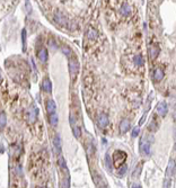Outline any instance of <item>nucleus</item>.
<instances>
[{
  "label": "nucleus",
  "mask_w": 176,
  "mask_h": 188,
  "mask_svg": "<svg viewBox=\"0 0 176 188\" xmlns=\"http://www.w3.org/2000/svg\"><path fill=\"white\" fill-rule=\"evenodd\" d=\"M61 51L65 53V55H66L68 59H72L73 52H72V50L68 46V45H62V46H61Z\"/></svg>",
  "instance_id": "19"
},
{
  "label": "nucleus",
  "mask_w": 176,
  "mask_h": 188,
  "mask_svg": "<svg viewBox=\"0 0 176 188\" xmlns=\"http://www.w3.org/2000/svg\"><path fill=\"white\" fill-rule=\"evenodd\" d=\"M26 119H27V122L29 123V124H33V123H35V120H36V118H37V108L35 107V106H32V107H29L28 109H27V112H26Z\"/></svg>",
  "instance_id": "4"
},
{
  "label": "nucleus",
  "mask_w": 176,
  "mask_h": 188,
  "mask_svg": "<svg viewBox=\"0 0 176 188\" xmlns=\"http://www.w3.org/2000/svg\"><path fill=\"white\" fill-rule=\"evenodd\" d=\"M138 134H139V127H134V130H133V132H132V136H133V138H137Z\"/></svg>",
  "instance_id": "27"
},
{
  "label": "nucleus",
  "mask_w": 176,
  "mask_h": 188,
  "mask_svg": "<svg viewBox=\"0 0 176 188\" xmlns=\"http://www.w3.org/2000/svg\"><path fill=\"white\" fill-rule=\"evenodd\" d=\"M45 108H46V112L51 115V114H54L55 113V109H57V105L52 100V99H49L45 104Z\"/></svg>",
  "instance_id": "12"
},
{
  "label": "nucleus",
  "mask_w": 176,
  "mask_h": 188,
  "mask_svg": "<svg viewBox=\"0 0 176 188\" xmlns=\"http://www.w3.org/2000/svg\"><path fill=\"white\" fill-rule=\"evenodd\" d=\"M154 142V138L153 135H143L140 140V144H139V151L140 154L142 157H148L151 152V143Z\"/></svg>",
  "instance_id": "1"
},
{
  "label": "nucleus",
  "mask_w": 176,
  "mask_h": 188,
  "mask_svg": "<svg viewBox=\"0 0 176 188\" xmlns=\"http://www.w3.org/2000/svg\"><path fill=\"white\" fill-rule=\"evenodd\" d=\"M164 75H165V73H164V70L161 68H156L154 72H153V78H154V80L156 82L161 81L164 79Z\"/></svg>",
  "instance_id": "11"
},
{
  "label": "nucleus",
  "mask_w": 176,
  "mask_h": 188,
  "mask_svg": "<svg viewBox=\"0 0 176 188\" xmlns=\"http://www.w3.org/2000/svg\"><path fill=\"white\" fill-rule=\"evenodd\" d=\"M159 52H160L159 46L156 45V44H153L151 46L149 47V56H150V59H151V60H155V59L158 56Z\"/></svg>",
  "instance_id": "13"
},
{
  "label": "nucleus",
  "mask_w": 176,
  "mask_h": 188,
  "mask_svg": "<svg viewBox=\"0 0 176 188\" xmlns=\"http://www.w3.org/2000/svg\"><path fill=\"white\" fill-rule=\"evenodd\" d=\"M6 122H7L6 114L5 113H1V118H0V126H1V128H3L6 126Z\"/></svg>",
  "instance_id": "24"
},
{
  "label": "nucleus",
  "mask_w": 176,
  "mask_h": 188,
  "mask_svg": "<svg viewBox=\"0 0 176 188\" xmlns=\"http://www.w3.org/2000/svg\"><path fill=\"white\" fill-rule=\"evenodd\" d=\"M127 159H128V154L124 151H121V150H115L114 151V153H113V165L116 169L122 168L125 164Z\"/></svg>",
  "instance_id": "2"
},
{
  "label": "nucleus",
  "mask_w": 176,
  "mask_h": 188,
  "mask_svg": "<svg viewBox=\"0 0 176 188\" xmlns=\"http://www.w3.org/2000/svg\"><path fill=\"white\" fill-rule=\"evenodd\" d=\"M72 133H73L76 139H79L80 135H81V131H80V128L77 125H72Z\"/></svg>",
  "instance_id": "22"
},
{
  "label": "nucleus",
  "mask_w": 176,
  "mask_h": 188,
  "mask_svg": "<svg viewBox=\"0 0 176 188\" xmlns=\"http://www.w3.org/2000/svg\"><path fill=\"white\" fill-rule=\"evenodd\" d=\"M37 58H39V60H40L42 63H45V62L47 61V50H46L45 47H42V48L39 51Z\"/></svg>",
  "instance_id": "15"
},
{
  "label": "nucleus",
  "mask_w": 176,
  "mask_h": 188,
  "mask_svg": "<svg viewBox=\"0 0 176 188\" xmlns=\"http://www.w3.org/2000/svg\"><path fill=\"white\" fill-rule=\"evenodd\" d=\"M157 113L161 116V117H165L167 115V112H168V106L165 101H160L157 104Z\"/></svg>",
  "instance_id": "7"
},
{
  "label": "nucleus",
  "mask_w": 176,
  "mask_h": 188,
  "mask_svg": "<svg viewBox=\"0 0 176 188\" xmlns=\"http://www.w3.org/2000/svg\"><path fill=\"white\" fill-rule=\"evenodd\" d=\"M148 130L151 132H156L158 130V122L156 120V118H153V120L150 122V124L148 126Z\"/></svg>",
  "instance_id": "21"
},
{
  "label": "nucleus",
  "mask_w": 176,
  "mask_h": 188,
  "mask_svg": "<svg viewBox=\"0 0 176 188\" xmlns=\"http://www.w3.org/2000/svg\"><path fill=\"white\" fill-rule=\"evenodd\" d=\"M176 172V160L175 159H171L168 165H167V169H166V176L167 177H172L174 176Z\"/></svg>",
  "instance_id": "8"
},
{
  "label": "nucleus",
  "mask_w": 176,
  "mask_h": 188,
  "mask_svg": "<svg viewBox=\"0 0 176 188\" xmlns=\"http://www.w3.org/2000/svg\"><path fill=\"white\" fill-rule=\"evenodd\" d=\"M54 19H55V22L59 24L60 26H65V27H68V26H69V22H68L66 16H65L62 13H57L55 16H54Z\"/></svg>",
  "instance_id": "9"
},
{
  "label": "nucleus",
  "mask_w": 176,
  "mask_h": 188,
  "mask_svg": "<svg viewBox=\"0 0 176 188\" xmlns=\"http://www.w3.org/2000/svg\"><path fill=\"white\" fill-rule=\"evenodd\" d=\"M58 120H59V118H58V115H57L55 113L50 115V117H49V122H50L51 126H57V125H58Z\"/></svg>",
  "instance_id": "20"
},
{
  "label": "nucleus",
  "mask_w": 176,
  "mask_h": 188,
  "mask_svg": "<svg viewBox=\"0 0 176 188\" xmlns=\"http://www.w3.org/2000/svg\"><path fill=\"white\" fill-rule=\"evenodd\" d=\"M173 117H174V120L176 122V114H174V115H173Z\"/></svg>",
  "instance_id": "30"
},
{
  "label": "nucleus",
  "mask_w": 176,
  "mask_h": 188,
  "mask_svg": "<svg viewBox=\"0 0 176 188\" xmlns=\"http://www.w3.org/2000/svg\"><path fill=\"white\" fill-rule=\"evenodd\" d=\"M120 171H121V173H120V177H122V176L125 173V171H127V167H125V165H123V167H122V169H121Z\"/></svg>",
  "instance_id": "28"
},
{
  "label": "nucleus",
  "mask_w": 176,
  "mask_h": 188,
  "mask_svg": "<svg viewBox=\"0 0 176 188\" xmlns=\"http://www.w3.org/2000/svg\"><path fill=\"white\" fill-rule=\"evenodd\" d=\"M130 128V122L128 119H123L120 123V132L121 133H127Z\"/></svg>",
  "instance_id": "17"
},
{
  "label": "nucleus",
  "mask_w": 176,
  "mask_h": 188,
  "mask_svg": "<svg viewBox=\"0 0 176 188\" xmlns=\"http://www.w3.org/2000/svg\"><path fill=\"white\" fill-rule=\"evenodd\" d=\"M86 37H87L89 41H95L97 37H98V32L96 28L89 26L86 30Z\"/></svg>",
  "instance_id": "10"
},
{
  "label": "nucleus",
  "mask_w": 176,
  "mask_h": 188,
  "mask_svg": "<svg viewBox=\"0 0 176 188\" xmlns=\"http://www.w3.org/2000/svg\"><path fill=\"white\" fill-rule=\"evenodd\" d=\"M42 89H43L45 93H51L52 91V83L50 81V79L45 78L42 82Z\"/></svg>",
  "instance_id": "18"
},
{
  "label": "nucleus",
  "mask_w": 176,
  "mask_h": 188,
  "mask_svg": "<svg viewBox=\"0 0 176 188\" xmlns=\"http://www.w3.org/2000/svg\"><path fill=\"white\" fill-rule=\"evenodd\" d=\"M132 62L135 67H142L145 61H143V56L141 54H135L133 58H132Z\"/></svg>",
  "instance_id": "14"
},
{
  "label": "nucleus",
  "mask_w": 176,
  "mask_h": 188,
  "mask_svg": "<svg viewBox=\"0 0 176 188\" xmlns=\"http://www.w3.org/2000/svg\"><path fill=\"white\" fill-rule=\"evenodd\" d=\"M69 71H70V75H71V79L75 80L78 72H79V63L76 59H69Z\"/></svg>",
  "instance_id": "3"
},
{
  "label": "nucleus",
  "mask_w": 176,
  "mask_h": 188,
  "mask_svg": "<svg viewBox=\"0 0 176 188\" xmlns=\"http://www.w3.org/2000/svg\"><path fill=\"white\" fill-rule=\"evenodd\" d=\"M97 124H98V126L101 128H106L107 125H109V117H107V115L104 114V113L98 114V116H97Z\"/></svg>",
  "instance_id": "6"
},
{
  "label": "nucleus",
  "mask_w": 176,
  "mask_h": 188,
  "mask_svg": "<svg viewBox=\"0 0 176 188\" xmlns=\"http://www.w3.org/2000/svg\"><path fill=\"white\" fill-rule=\"evenodd\" d=\"M59 165H60L62 169H65V168H66V162H65V159H63L62 157L59 159Z\"/></svg>",
  "instance_id": "26"
},
{
  "label": "nucleus",
  "mask_w": 176,
  "mask_h": 188,
  "mask_svg": "<svg viewBox=\"0 0 176 188\" xmlns=\"http://www.w3.org/2000/svg\"><path fill=\"white\" fill-rule=\"evenodd\" d=\"M174 135H175V140H176V128H175V132H174Z\"/></svg>",
  "instance_id": "31"
},
{
  "label": "nucleus",
  "mask_w": 176,
  "mask_h": 188,
  "mask_svg": "<svg viewBox=\"0 0 176 188\" xmlns=\"http://www.w3.org/2000/svg\"><path fill=\"white\" fill-rule=\"evenodd\" d=\"M53 146H54V151L59 154L61 153V140H60V136L57 134L54 136V140H53Z\"/></svg>",
  "instance_id": "16"
},
{
  "label": "nucleus",
  "mask_w": 176,
  "mask_h": 188,
  "mask_svg": "<svg viewBox=\"0 0 176 188\" xmlns=\"http://www.w3.org/2000/svg\"><path fill=\"white\" fill-rule=\"evenodd\" d=\"M22 38H23V47L25 48V44H26V30L23 29L22 32Z\"/></svg>",
  "instance_id": "25"
},
{
  "label": "nucleus",
  "mask_w": 176,
  "mask_h": 188,
  "mask_svg": "<svg viewBox=\"0 0 176 188\" xmlns=\"http://www.w3.org/2000/svg\"><path fill=\"white\" fill-rule=\"evenodd\" d=\"M119 13L121 16L123 17H129L132 13V8L131 6L128 3V2H123L121 6H120V9H119Z\"/></svg>",
  "instance_id": "5"
},
{
  "label": "nucleus",
  "mask_w": 176,
  "mask_h": 188,
  "mask_svg": "<svg viewBox=\"0 0 176 188\" xmlns=\"http://www.w3.org/2000/svg\"><path fill=\"white\" fill-rule=\"evenodd\" d=\"M3 150H5V149H3V146H2V144H1V153H3Z\"/></svg>",
  "instance_id": "29"
},
{
  "label": "nucleus",
  "mask_w": 176,
  "mask_h": 188,
  "mask_svg": "<svg viewBox=\"0 0 176 188\" xmlns=\"http://www.w3.org/2000/svg\"><path fill=\"white\" fill-rule=\"evenodd\" d=\"M141 169H142V164H139V165L135 167L134 172H133V177H134V178H137V177L140 176V173H141Z\"/></svg>",
  "instance_id": "23"
}]
</instances>
